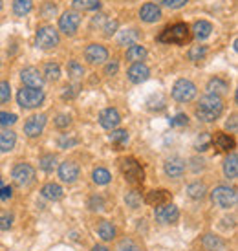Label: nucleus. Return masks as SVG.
Listing matches in <instances>:
<instances>
[{
  "label": "nucleus",
  "instance_id": "nucleus-1",
  "mask_svg": "<svg viewBox=\"0 0 238 251\" xmlns=\"http://www.w3.org/2000/svg\"><path fill=\"white\" fill-rule=\"evenodd\" d=\"M224 110V101L220 96H213V94H207L200 99V105L196 108V116L198 119H202L205 123H211V121H216L220 118V114Z\"/></svg>",
  "mask_w": 238,
  "mask_h": 251
},
{
  "label": "nucleus",
  "instance_id": "nucleus-2",
  "mask_svg": "<svg viewBox=\"0 0 238 251\" xmlns=\"http://www.w3.org/2000/svg\"><path fill=\"white\" fill-rule=\"evenodd\" d=\"M190 29L185 22H176L172 26H167V28L161 31V35L158 37L161 42H168V44H183V42L189 41V33Z\"/></svg>",
  "mask_w": 238,
  "mask_h": 251
},
{
  "label": "nucleus",
  "instance_id": "nucleus-3",
  "mask_svg": "<svg viewBox=\"0 0 238 251\" xmlns=\"http://www.w3.org/2000/svg\"><path fill=\"white\" fill-rule=\"evenodd\" d=\"M211 200H213V203H216L218 207L229 209V207H233L237 203L238 196H237V191L233 187H229V185H218L211 193Z\"/></svg>",
  "mask_w": 238,
  "mask_h": 251
},
{
  "label": "nucleus",
  "instance_id": "nucleus-4",
  "mask_svg": "<svg viewBox=\"0 0 238 251\" xmlns=\"http://www.w3.org/2000/svg\"><path fill=\"white\" fill-rule=\"evenodd\" d=\"M121 171H123L126 181L132 183V185L143 183V180H145V171H143V167L140 165V161L134 160V158L121 160Z\"/></svg>",
  "mask_w": 238,
  "mask_h": 251
},
{
  "label": "nucleus",
  "instance_id": "nucleus-5",
  "mask_svg": "<svg viewBox=\"0 0 238 251\" xmlns=\"http://www.w3.org/2000/svg\"><path fill=\"white\" fill-rule=\"evenodd\" d=\"M196 96V84L189 79H180L172 86V98L180 103H189Z\"/></svg>",
  "mask_w": 238,
  "mask_h": 251
},
{
  "label": "nucleus",
  "instance_id": "nucleus-6",
  "mask_svg": "<svg viewBox=\"0 0 238 251\" xmlns=\"http://www.w3.org/2000/svg\"><path fill=\"white\" fill-rule=\"evenodd\" d=\"M17 101L22 108H37L44 101V92L39 88H22L17 94Z\"/></svg>",
  "mask_w": 238,
  "mask_h": 251
},
{
  "label": "nucleus",
  "instance_id": "nucleus-7",
  "mask_svg": "<svg viewBox=\"0 0 238 251\" xmlns=\"http://www.w3.org/2000/svg\"><path fill=\"white\" fill-rule=\"evenodd\" d=\"M35 42L39 48L51 50L59 44V33H57V29L53 26H42V28L37 29Z\"/></svg>",
  "mask_w": 238,
  "mask_h": 251
},
{
  "label": "nucleus",
  "instance_id": "nucleus-8",
  "mask_svg": "<svg viewBox=\"0 0 238 251\" xmlns=\"http://www.w3.org/2000/svg\"><path fill=\"white\" fill-rule=\"evenodd\" d=\"M79 24H81V17H79V13H75V11H66V13L59 19V28H61V31L70 37L75 35Z\"/></svg>",
  "mask_w": 238,
  "mask_h": 251
},
{
  "label": "nucleus",
  "instance_id": "nucleus-9",
  "mask_svg": "<svg viewBox=\"0 0 238 251\" xmlns=\"http://www.w3.org/2000/svg\"><path fill=\"white\" fill-rule=\"evenodd\" d=\"M35 178V169L31 167L29 163H19L13 169V180L19 185H29Z\"/></svg>",
  "mask_w": 238,
  "mask_h": 251
},
{
  "label": "nucleus",
  "instance_id": "nucleus-10",
  "mask_svg": "<svg viewBox=\"0 0 238 251\" xmlns=\"http://www.w3.org/2000/svg\"><path fill=\"white\" fill-rule=\"evenodd\" d=\"M154 216L160 224H172L178 220L180 211H178V207L172 205V203H163V205H158V207H156Z\"/></svg>",
  "mask_w": 238,
  "mask_h": 251
},
{
  "label": "nucleus",
  "instance_id": "nucleus-11",
  "mask_svg": "<svg viewBox=\"0 0 238 251\" xmlns=\"http://www.w3.org/2000/svg\"><path fill=\"white\" fill-rule=\"evenodd\" d=\"M44 126H46V116H44V114L31 116V118L26 121V125H24V132L28 134L29 138H37V136L42 134Z\"/></svg>",
  "mask_w": 238,
  "mask_h": 251
},
{
  "label": "nucleus",
  "instance_id": "nucleus-12",
  "mask_svg": "<svg viewBox=\"0 0 238 251\" xmlns=\"http://www.w3.org/2000/svg\"><path fill=\"white\" fill-rule=\"evenodd\" d=\"M21 79L24 81V84H28V88H39L41 90L42 84H44V77L41 75V72L29 66V68H24L21 72Z\"/></svg>",
  "mask_w": 238,
  "mask_h": 251
},
{
  "label": "nucleus",
  "instance_id": "nucleus-13",
  "mask_svg": "<svg viewBox=\"0 0 238 251\" xmlns=\"http://www.w3.org/2000/svg\"><path fill=\"white\" fill-rule=\"evenodd\" d=\"M84 57H86V61L90 64H101L108 59V51L101 44H90L86 48V51H84Z\"/></svg>",
  "mask_w": 238,
  "mask_h": 251
},
{
  "label": "nucleus",
  "instance_id": "nucleus-14",
  "mask_svg": "<svg viewBox=\"0 0 238 251\" xmlns=\"http://www.w3.org/2000/svg\"><path fill=\"white\" fill-rule=\"evenodd\" d=\"M59 178L66 183H73L79 178V165L75 161H64L59 167Z\"/></svg>",
  "mask_w": 238,
  "mask_h": 251
},
{
  "label": "nucleus",
  "instance_id": "nucleus-15",
  "mask_svg": "<svg viewBox=\"0 0 238 251\" xmlns=\"http://www.w3.org/2000/svg\"><path fill=\"white\" fill-rule=\"evenodd\" d=\"M119 121H121V116H119V112L116 108H105L99 114V123H101L103 128L112 130V128H116L119 125Z\"/></svg>",
  "mask_w": 238,
  "mask_h": 251
},
{
  "label": "nucleus",
  "instance_id": "nucleus-16",
  "mask_svg": "<svg viewBox=\"0 0 238 251\" xmlns=\"http://www.w3.org/2000/svg\"><path fill=\"white\" fill-rule=\"evenodd\" d=\"M211 141H213L214 149H216V151H220V152H229V151H233V149H235V140H233L229 134L216 132V134H214V138H213Z\"/></svg>",
  "mask_w": 238,
  "mask_h": 251
},
{
  "label": "nucleus",
  "instance_id": "nucleus-17",
  "mask_svg": "<svg viewBox=\"0 0 238 251\" xmlns=\"http://www.w3.org/2000/svg\"><path fill=\"white\" fill-rule=\"evenodd\" d=\"M148 68L143 63H134L130 68H128V79L132 83H143L148 79Z\"/></svg>",
  "mask_w": 238,
  "mask_h": 251
},
{
  "label": "nucleus",
  "instance_id": "nucleus-18",
  "mask_svg": "<svg viewBox=\"0 0 238 251\" xmlns=\"http://www.w3.org/2000/svg\"><path fill=\"white\" fill-rule=\"evenodd\" d=\"M165 173L170 178H180L185 173V161L182 158H170L165 161Z\"/></svg>",
  "mask_w": 238,
  "mask_h": 251
},
{
  "label": "nucleus",
  "instance_id": "nucleus-19",
  "mask_svg": "<svg viewBox=\"0 0 238 251\" xmlns=\"http://www.w3.org/2000/svg\"><path fill=\"white\" fill-rule=\"evenodd\" d=\"M140 17H141V21H145V22H158L161 19V9L156 6V4L148 2L145 6H141Z\"/></svg>",
  "mask_w": 238,
  "mask_h": 251
},
{
  "label": "nucleus",
  "instance_id": "nucleus-20",
  "mask_svg": "<svg viewBox=\"0 0 238 251\" xmlns=\"http://www.w3.org/2000/svg\"><path fill=\"white\" fill-rule=\"evenodd\" d=\"M168 200H170V193L168 191H165V189H160V191H150L147 195V202L150 203V205H163V203H168Z\"/></svg>",
  "mask_w": 238,
  "mask_h": 251
},
{
  "label": "nucleus",
  "instance_id": "nucleus-21",
  "mask_svg": "<svg viewBox=\"0 0 238 251\" xmlns=\"http://www.w3.org/2000/svg\"><path fill=\"white\" fill-rule=\"evenodd\" d=\"M15 143H17V134H15L13 130H4V132H0V151H2V152L13 151Z\"/></svg>",
  "mask_w": 238,
  "mask_h": 251
},
{
  "label": "nucleus",
  "instance_id": "nucleus-22",
  "mask_svg": "<svg viewBox=\"0 0 238 251\" xmlns=\"http://www.w3.org/2000/svg\"><path fill=\"white\" fill-rule=\"evenodd\" d=\"M41 193L46 200H61L63 198V189H61V185H57V183H46L42 187Z\"/></svg>",
  "mask_w": 238,
  "mask_h": 251
},
{
  "label": "nucleus",
  "instance_id": "nucleus-23",
  "mask_svg": "<svg viewBox=\"0 0 238 251\" xmlns=\"http://www.w3.org/2000/svg\"><path fill=\"white\" fill-rule=\"evenodd\" d=\"M207 90H209V94H213V96H220V94H225V92L229 90V84L225 83L224 79L214 77V79H211L209 83H207Z\"/></svg>",
  "mask_w": 238,
  "mask_h": 251
},
{
  "label": "nucleus",
  "instance_id": "nucleus-24",
  "mask_svg": "<svg viewBox=\"0 0 238 251\" xmlns=\"http://www.w3.org/2000/svg\"><path fill=\"white\" fill-rule=\"evenodd\" d=\"M192 31H194V37H196L198 41H203V39H207V37L211 35L213 24L207 21H198L196 24H194V28H192Z\"/></svg>",
  "mask_w": 238,
  "mask_h": 251
},
{
  "label": "nucleus",
  "instance_id": "nucleus-25",
  "mask_svg": "<svg viewBox=\"0 0 238 251\" xmlns=\"http://www.w3.org/2000/svg\"><path fill=\"white\" fill-rule=\"evenodd\" d=\"M224 175L227 176V178H231V180H235V178L238 176V158H237V154H231V156L224 161Z\"/></svg>",
  "mask_w": 238,
  "mask_h": 251
},
{
  "label": "nucleus",
  "instance_id": "nucleus-26",
  "mask_svg": "<svg viewBox=\"0 0 238 251\" xmlns=\"http://www.w3.org/2000/svg\"><path fill=\"white\" fill-rule=\"evenodd\" d=\"M145 55H147V50L143 48L141 44H132L130 48L126 50V59H128V61H134V63L143 61Z\"/></svg>",
  "mask_w": 238,
  "mask_h": 251
},
{
  "label": "nucleus",
  "instance_id": "nucleus-27",
  "mask_svg": "<svg viewBox=\"0 0 238 251\" xmlns=\"http://www.w3.org/2000/svg\"><path fill=\"white\" fill-rule=\"evenodd\" d=\"M33 7V0H13V13L17 17L28 15Z\"/></svg>",
  "mask_w": 238,
  "mask_h": 251
},
{
  "label": "nucleus",
  "instance_id": "nucleus-28",
  "mask_svg": "<svg viewBox=\"0 0 238 251\" xmlns=\"http://www.w3.org/2000/svg\"><path fill=\"white\" fill-rule=\"evenodd\" d=\"M97 235L103 238V240H112V238L116 237V227H114L108 220H103L97 227Z\"/></svg>",
  "mask_w": 238,
  "mask_h": 251
},
{
  "label": "nucleus",
  "instance_id": "nucleus-29",
  "mask_svg": "<svg viewBox=\"0 0 238 251\" xmlns=\"http://www.w3.org/2000/svg\"><path fill=\"white\" fill-rule=\"evenodd\" d=\"M138 39H140L138 29H126L119 35V44L121 46H132V44H138Z\"/></svg>",
  "mask_w": 238,
  "mask_h": 251
},
{
  "label": "nucleus",
  "instance_id": "nucleus-30",
  "mask_svg": "<svg viewBox=\"0 0 238 251\" xmlns=\"http://www.w3.org/2000/svg\"><path fill=\"white\" fill-rule=\"evenodd\" d=\"M187 193H189L192 200H202L205 193H207V187L203 183H200V181H196V183H190L189 187H187Z\"/></svg>",
  "mask_w": 238,
  "mask_h": 251
},
{
  "label": "nucleus",
  "instance_id": "nucleus-31",
  "mask_svg": "<svg viewBox=\"0 0 238 251\" xmlns=\"http://www.w3.org/2000/svg\"><path fill=\"white\" fill-rule=\"evenodd\" d=\"M92 178H94V181L97 183V185H106L108 181L112 180V176H110V173L106 171V169L103 167H97L94 173H92Z\"/></svg>",
  "mask_w": 238,
  "mask_h": 251
},
{
  "label": "nucleus",
  "instance_id": "nucleus-32",
  "mask_svg": "<svg viewBox=\"0 0 238 251\" xmlns=\"http://www.w3.org/2000/svg\"><path fill=\"white\" fill-rule=\"evenodd\" d=\"M44 75H46V79L51 81V83L59 81V77H61V68H59V64L57 63L46 64V66H44Z\"/></svg>",
  "mask_w": 238,
  "mask_h": 251
},
{
  "label": "nucleus",
  "instance_id": "nucleus-33",
  "mask_svg": "<svg viewBox=\"0 0 238 251\" xmlns=\"http://www.w3.org/2000/svg\"><path fill=\"white\" fill-rule=\"evenodd\" d=\"M143 202V198H141V193L140 191H128L125 196V203L130 207V209H138Z\"/></svg>",
  "mask_w": 238,
  "mask_h": 251
},
{
  "label": "nucleus",
  "instance_id": "nucleus-34",
  "mask_svg": "<svg viewBox=\"0 0 238 251\" xmlns=\"http://www.w3.org/2000/svg\"><path fill=\"white\" fill-rule=\"evenodd\" d=\"M99 0H73L71 6L75 9H81V11H86V9H97L99 7Z\"/></svg>",
  "mask_w": 238,
  "mask_h": 251
},
{
  "label": "nucleus",
  "instance_id": "nucleus-35",
  "mask_svg": "<svg viewBox=\"0 0 238 251\" xmlns=\"http://www.w3.org/2000/svg\"><path fill=\"white\" fill-rule=\"evenodd\" d=\"M55 161H57V158L53 154H46V156H42L41 160H39V167H41L42 171H46V173H51V171L55 169Z\"/></svg>",
  "mask_w": 238,
  "mask_h": 251
},
{
  "label": "nucleus",
  "instance_id": "nucleus-36",
  "mask_svg": "<svg viewBox=\"0 0 238 251\" xmlns=\"http://www.w3.org/2000/svg\"><path fill=\"white\" fill-rule=\"evenodd\" d=\"M68 75H70L71 79H81V77L84 75L83 64H79L77 61H71V63L68 64Z\"/></svg>",
  "mask_w": 238,
  "mask_h": 251
},
{
  "label": "nucleus",
  "instance_id": "nucleus-37",
  "mask_svg": "<svg viewBox=\"0 0 238 251\" xmlns=\"http://www.w3.org/2000/svg\"><path fill=\"white\" fill-rule=\"evenodd\" d=\"M203 246H205L207 250L214 251V250H218V248H222V246H224V242H222V240H220L218 237H213V235H205V237H203Z\"/></svg>",
  "mask_w": 238,
  "mask_h": 251
},
{
  "label": "nucleus",
  "instance_id": "nucleus-38",
  "mask_svg": "<svg viewBox=\"0 0 238 251\" xmlns=\"http://www.w3.org/2000/svg\"><path fill=\"white\" fill-rule=\"evenodd\" d=\"M207 53V48L205 46H192L189 51V59L190 61H194V63H200L203 57Z\"/></svg>",
  "mask_w": 238,
  "mask_h": 251
},
{
  "label": "nucleus",
  "instance_id": "nucleus-39",
  "mask_svg": "<svg viewBox=\"0 0 238 251\" xmlns=\"http://www.w3.org/2000/svg\"><path fill=\"white\" fill-rule=\"evenodd\" d=\"M126 140H128V134H126V130H114L112 134H110V141H112L114 145H125Z\"/></svg>",
  "mask_w": 238,
  "mask_h": 251
},
{
  "label": "nucleus",
  "instance_id": "nucleus-40",
  "mask_svg": "<svg viewBox=\"0 0 238 251\" xmlns=\"http://www.w3.org/2000/svg\"><path fill=\"white\" fill-rule=\"evenodd\" d=\"M11 98V88L7 81H0V103H7Z\"/></svg>",
  "mask_w": 238,
  "mask_h": 251
},
{
  "label": "nucleus",
  "instance_id": "nucleus-41",
  "mask_svg": "<svg viewBox=\"0 0 238 251\" xmlns=\"http://www.w3.org/2000/svg\"><path fill=\"white\" fill-rule=\"evenodd\" d=\"M17 121L15 114H7V112H0V126H9Z\"/></svg>",
  "mask_w": 238,
  "mask_h": 251
},
{
  "label": "nucleus",
  "instance_id": "nucleus-42",
  "mask_svg": "<svg viewBox=\"0 0 238 251\" xmlns=\"http://www.w3.org/2000/svg\"><path fill=\"white\" fill-rule=\"evenodd\" d=\"M11 226H13V216H11V215H2V216H0V229L7 231Z\"/></svg>",
  "mask_w": 238,
  "mask_h": 251
},
{
  "label": "nucleus",
  "instance_id": "nucleus-43",
  "mask_svg": "<svg viewBox=\"0 0 238 251\" xmlns=\"http://www.w3.org/2000/svg\"><path fill=\"white\" fill-rule=\"evenodd\" d=\"M187 121H189V118H187L185 114H176L174 119H170V125L172 126H183V125H187Z\"/></svg>",
  "mask_w": 238,
  "mask_h": 251
},
{
  "label": "nucleus",
  "instance_id": "nucleus-44",
  "mask_svg": "<svg viewBox=\"0 0 238 251\" xmlns=\"http://www.w3.org/2000/svg\"><path fill=\"white\" fill-rule=\"evenodd\" d=\"M121 251H143V250L136 242H132V240H123L121 242Z\"/></svg>",
  "mask_w": 238,
  "mask_h": 251
},
{
  "label": "nucleus",
  "instance_id": "nucleus-45",
  "mask_svg": "<svg viewBox=\"0 0 238 251\" xmlns=\"http://www.w3.org/2000/svg\"><path fill=\"white\" fill-rule=\"evenodd\" d=\"M70 123H71V119H70V116H66V114H61V116H57V119H55V125L59 126V128H66Z\"/></svg>",
  "mask_w": 238,
  "mask_h": 251
},
{
  "label": "nucleus",
  "instance_id": "nucleus-46",
  "mask_svg": "<svg viewBox=\"0 0 238 251\" xmlns=\"http://www.w3.org/2000/svg\"><path fill=\"white\" fill-rule=\"evenodd\" d=\"M116 29H118V21H106L103 31H105L106 37H110L112 33H116Z\"/></svg>",
  "mask_w": 238,
  "mask_h": 251
},
{
  "label": "nucleus",
  "instance_id": "nucleus-47",
  "mask_svg": "<svg viewBox=\"0 0 238 251\" xmlns=\"http://www.w3.org/2000/svg\"><path fill=\"white\" fill-rule=\"evenodd\" d=\"M163 4L170 9H178V7H183L187 4V0H163Z\"/></svg>",
  "mask_w": 238,
  "mask_h": 251
},
{
  "label": "nucleus",
  "instance_id": "nucleus-48",
  "mask_svg": "<svg viewBox=\"0 0 238 251\" xmlns=\"http://www.w3.org/2000/svg\"><path fill=\"white\" fill-rule=\"evenodd\" d=\"M118 70H119V64H118V61H112V63H108L106 64V68H105V74L106 75H116L118 74Z\"/></svg>",
  "mask_w": 238,
  "mask_h": 251
},
{
  "label": "nucleus",
  "instance_id": "nucleus-49",
  "mask_svg": "<svg viewBox=\"0 0 238 251\" xmlns=\"http://www.w3.org/2000/svg\"><path fill=\"white\" fill-rule=\"evenodd\" d=\"M90 209L94 211H99V209H103V198L101 196H94L90 200Z\"/></svg>",
  "mask_w": 238,
  "mask_h": 251
},
{
  "label": "nucleus",
  "instance_id": "nucleus-50",
  "mask_svg": "<svg viewBox=\"0 0 238 251\" xmlns=\"http://www.w3.org/2000/svg\"><path fill=\"white\" fill-rule=\"evenodd\" d=\"M209 136L207 134H202V140H198V151H207L209 149Z\"/></svg>",
  "mask_w": 238,
  "mask_h": 251
},
{
  "label": "nucleus",
  "instance_id": "nucleus-51",
  "mask_svg": "<svg viewBox=\"0 0 238 251\" xmlns=\"http://www.w3.org/2000/svg\"><path fill=\"white\" fill-rule=\"evenodd\" d=\"M77 143V140H70V138H66V136H63L61 140H59V145L63 147V149H66V147H70V145H75Z\"/></svg>",
  "mask_w": 238,
  "mask_h": 251
},
{
  "label": "nucleus",
  "instance_id": "nucleus-52",
  "mask_svg": "<svg viewBox=\"0 0 238 251\" xmlns=\"http://www.w3.org/2000/svg\"><path fill=\"white\" fill-rule=\"evenodd\" d=\"M11 187H2L0 189V200H7V198H11Z\"/></svg>",
  "mask_w": 238,
  "mask_h": 251
},
{
  "label": "nucleus",
  "instance_id": "nucleus-53",
  "mask_svg": "<svg viewBox=\"0 0 238 251\" xmlns=\"http://www.w3.org/2000/svg\"><path fill=\"white\" fill-rule=\"evenodd\" d=\"M57 11V7L53 6V4H48V6L44 7V11H42V15H44V17H49V15H53Z\"/></svg>",
  "mask_w": 238,
  "mask_h": 251
},
{
  "label": "nucleus",
  "instance_id": "nucleus-54",
  "mask_svg": "<svg viewBox=\"0 0 238 251\" xmlns=\"http://www.w3.org/2000/svg\"><path fill=\"white\" fill-rule=\"evenodd\" d=\"M227 128H233V130L237 128V116H231V119L227 121Z\"/></svg>",
  "mask_w": 238,
  "mask_h": 251
},
{
  "label": "nucleus",
  "instance_id": "nucleus-55",
  "mask_svg": "<svg viewBox=\"0 0 238 251\" xmlns=\"http://www.w3.org/2000/svg\"><path fill=\"white\" fill-rule=\"evenodd\" d=\"M101 22H105L103 15H95V17H94V24H101Z\"/></svg>",
  "mask_w": 238,
  "mask_h": 251
},
{
  "label": "nucleus",
  "instance_id": "nucleus-56",
  "mask_svg": "<svg viewBox=\"0 0 238 251\" xmlns=\"http://www.w3.org/2000/svg\"><path fill=\"white\" fill-rule=\"evenodd\" d=\"M94 251H108L105 248V246H95V248H94Z\"/></svg>",
  "mask_w": 238,
  "mask_h": 251
},
{
  "label": "nucleus",
  "instance_id": "nucleus-57",
  "mask_svg": "<svg viewBox=\"0 0 238 251\" xmlns=\"http://www.w3.org/2000/svg\"><path fill=\"white\" fill-rule=\"evenodd\" d=\"M0 185H2V178H0Z\"/></svg>",
  "mask_w": 238,
  "mask_h": 251
},
{
  "label": "nucleus",
  "instance_id": "nucleus-58",
  "mask_svg": "<svg viewBox=\"0 0 238 251\" xmlns=\"http://www.w3.org/2000/svg\"><path fill=\"white\" fill-rule=\"evenodd\" d=\"M0 7H2V0H0Z\"/></svg>",
  "mask_w": 238,
  "mask_h": 251
}]
</instances>
